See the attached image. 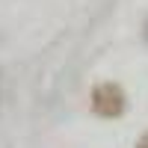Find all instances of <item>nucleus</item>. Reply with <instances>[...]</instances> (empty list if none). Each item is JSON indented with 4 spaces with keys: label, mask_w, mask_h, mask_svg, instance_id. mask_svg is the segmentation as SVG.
<instances>
[{
    "label": "nucleus",
    "mask_w": 148,
    "mask_h": 148,
    "mask_svg": "<svg viewBox=\"0 0 148 148\" xmlns=\"http://www.w3.org/2000/svg\"><path fill=\"white\" fill-rule=\"evenodd\" d=\"M92 101H95V113H101V116H119L121 110H125V95H121V89L116 83L98 86Z\"/></svg>",
    "instance_id": "f257e3e1"
},
{
    "label": "nucleus",
    "mask_w": 148,
    "mask_h": 148,
    "mask_svg": "<svg viewBox=\"0 0 148 148\" xmlns=\"http://www.w3.org/2000/svg\"><path fill=\"white\" fill-rule=\"evenodd\" d=\"M145 36H148V27H145Z\"/></svg>",
    "instance_id": "f03ea898"
}]
</instances>
